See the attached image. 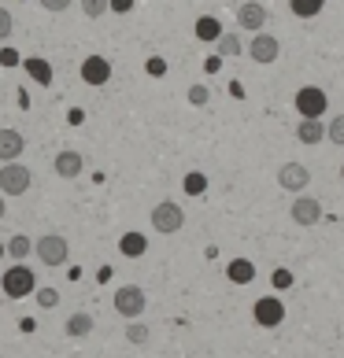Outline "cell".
<instances>
[{
  "instance_id": "6da1fadb",
  "label": "cell",
  "mask_w": 344,
  "mask_h": 358,
  "mask_svg": "<svg viewBox=\"0 0 344 358\" xmlns=\"http://www.w3.org/2000/svg\"><path fill=\"white\" fill-rule=\"evenodd\" d=\"M0 288H4L8 299H26V296L37 292V277H34L30 266H11V270H4V277H0Z\"/></svg>"
},
{
  "instance_id": "7a4b0ae2",
  "label": "cell",
  "mask_w": 344,
  "mask_h": 358,
  "mask_svg": "<svg viewBox=\"0 0 344 358\" xmlns=\"http://www.w3.org/2000/svg\"><path fill=\"white\" fill-rule=\"evenodd\" d=\"M34 255L45 262V266H63V262L71 259V244H67V236H60V233H45L41 241H34Z\"/></svg>"
},
{
  "instance_id": "3957f363",
  "label": "cell",
  "mask_w": 344,
  "mask_h": 358,
  "mask_svg": "<svg viewBox=\"0 0 344 358\" xmlns=\"http://www.w3.org/2000/svg\"><path fill=\"white\" fill-rule=\"evenodd\" d=\"M30 185H34L30 166H22V163H4L0 166V192L4 196H22V192H30Z\"/></svg>"
},
{
  "instance_id": "277c9868",
  "label": "cell",
  "mask_w": 344,
  "mask_h": 358,
  "mask_svg": "<svg viewBox=\"0 0 344 358\" xmlns=\"http://www.w3.org/2000/svg\"><path fill=\"white\" fill-rule=\"evenodd\" d=\"M185 225V210L174 203V200H160L152 207V229L156 233H163V236H170V233H178Z\"/></svg>"
},
{
  "instance_id": "5b68a950",
  "label": "cell",
  "mask_w": 344,
  "mask_h": 358,
  "mask_svg": "<svg viewBox=\"0 0 344 358\" xmlns=\"http://www.w3.org/2000/svg\"><path fill=\"white\" fill-rule=\"evenodd\" d=\"M296 111H300V118H322L326 115V108H329V96L319 89V85H303L300 92H296Z\"/></svg>"
},
{
  "instance_id": "8992f818",
  "label": "cell",
  "mask_w": 344,
  "mask_h": 358,
  "mask_svg": "<svg viewBox=\"0 0 344 358\" xmlns=\"http://www.w3.org/2000/svg\"><path fill=\"white\" fill-rule=\"evenodd\" d=\"M115 310L123 317H141L144 314V288H137V285L115 288Z\"/></svg>"
},
{
  "instance_id": "52a82bcc",
  "label": "cell",
  "mask_w": 344,
  "mask_h": 358,
  "mask_svg": "<svg viewBox=\"0 0 344 358\" xmlns=\"http://www.w3.org/2000/svg\"><path fill=\"white\" fill-rule=\"evenodd\" d=\"M252 317H256V325H263V329H274V325H282V317H285L282 299H277V296H263V299H256Z\"/></svg>"
},
{
  "instance_id": "ba28073f",
  "label": "cell",
  "mask_w": 344,
  "mask_h": 358,
  "mask_svg": "<svg viewBox=\"0 0 344 358\" xmlns=\"http://www.w3.org/2000/svg\"><path fill=\"white\" fill-rule=\"evenodd\" d=\"M267 8L259 4V0H245L241 8H237V26L241 30H252V34H263V26H267Z\"/></svg>"
},
{
  "instance_id": "9c48e42d",
  "label": "cell",
  "mask_w": 344,
  "mask_h": 358,
  "mask_svg": "<svg viewBox=\"0 0 344 358\" xmlns=\"http://www.w3.org/2000/svg\"><path fill=\"white\" fill-rule=\"evenodd\" d=\"M277 185H282L285 192H303L311 185V170L303 163H285L282 170H277Z\"/></svg>"
},
{
  "instance_id": "30bf717a",
  "label": "cell",
  "mask_w": 344,
  "mask_h": 358,
  "mask_svg": "<svg viewBox=\"0 0 344 358\" xmlns=\"http://www.w3.org/2000/svg\"><path fill=\"white\" fill-rule=\"evenodd\" d=\"M248 56L267 67V63H274L277 56H282V41H277L274 34H256V37H252V45H248Z\"/></svg>"
},
{
  "instance_id": "8fae6325",
  "label": "cell",
  "mask_w": 344,
  "mask_h": 358,
  "mask_svg": "<svg viewBox=\"0 0 344 358\" xmlns=\"http://www.w3.org/2000/svg\"><path fill=\"white\" fill-rule=\"evenodd\" d=\"M289 218H293L296 225H315L322 218V203L315 200V196H296L293 207H289Z\"/></svg>"
},
{
  "instance_id": "7c38bea8",
  "label": "cell",
  "mask_w": 344,
  "mask_h": 358,
  "mask_svg": "<svg viewBox=\"0 0 344 358\" xmlns=\"http://www.w3.org/2000/svg\"><path fill=\"white\" fill-rule=\"evenodd\" d=\"M82 82L85 85H108L111 82V63L104 56H89L82 63Z\"/></svg>"
},
{
  "instance_id": "4fadbf2b",
  "label": "cell",
  "mask_w": 344,
  "mask_h": 358,
  "mask_svg": "<svg viewBox=\"0 0 344 358\" xmlns=\"http://www.w3.org/2000/svg\"><path fill=\"white\" fill-rule=\"evenodd\" d=\"M22 148H26V137L19 129H0V163H19Z\"/></svg>"
},
{
  "instance_id": "5bb4252c",
  "label": "cell",
  "mask_w": 344,
  "mask_h": 358,
  "mask_svg": "<svg viewBox=\"0 0 344 358\" xmlns=\"http://www.w3.org/2000/svg\"><path fill=\"white\" fill-rule=\"evenodd\" d=\"M52 170H56V174L60 178H78V174H82V170H85V159L82 155H78V152H71V148H63L60 155H56V163H52Z\"/></svg>"
},
{
  "instance_id": "9a60e30c",
  "label": "cell",
  "mask_w": 344,
  "mask_h": 358,
  "mask_svg": "<svg viewBox=\"0 0 344 358\" xmlns=\"http://www.w3.org/2000/svg\"><path fill=\"white\" fill-rule=\"evenodd\" d=\"M296 141H300V144H322V141H326V126L319 122V118H300Z\"/></svg>"
},
{
  "instance_id": "2e32d148",
  "label": "cell",
  "mask_w": 344,
  "mask_h": 358,
  "mask_svg": "<svg viewBox=\"0 0 344 358\" xmlns=\"http://www.w3.org/2000/svg\"><path fill=\"white\" fill-rule=\"evenodd\" d=\"M226 277L233 285H252L256 281V266H252V259H233L230 266H226Z\"/></svg>"
},
{
  "instance_id": "e0dca14e",
  "label": "cell",
  "mask_w": 344,
  "mask_h": 358,
  "mask_svg": "<svg viewBox=\"0 0 344 358\" xmlns=\"http://www.w3.org/2000/svg\"><path fill=\"white\" fill-rule=\"evenodd\" d=\"M219 37H222V22H219L215 15L196 19V41H215V45H219Z\"/></svg>"
},
{
  "instance_id": "ac0fdd59",
  "label": "cell",
  "mask_w": 344,
  "mask_h": 358,
  "mask_svg": "<svg viewBox=\"0 0 344 358\" xmlns=\"http://www.w3.org/2000/svg\"><path fill=\"white\" fill-rule=\"evenodd\" d=\"M118 251H123L126 259H137V255H144V251H149V241H144L141 233H126L123 241H118Z\"/></svg>"
},
{
  "instance_id": "d6986e66",
  "label": "cell",
  "mask_w": 344,
  "mask_h": 358,
  "mask_svg": "<svg viewBox=\"0 0 344 358\" xmlns=\"http://www.w3.org/2000/svg\"><path fill=\"white\" fill-rule=\"evenodd\" d=\"M22 67H26V74H30L37 85H52V67H48L45 59H37V56L34 59H22Z\"/></svg>"
},
{
  "instance_id": "ffe728a7",
  "label": "cell",
  "mask_w": 344,
  "mask_h": 358,
  "mask_svg": "<svg viewBox=\"0 0 344 358\" xmlns=\"http://www.w3.org/2000/svg\"><path fill=\"white\" fill-rule=\"evenodd\" d=\"M289 8H293L296 19H315L326 8V0H289Z\"/></svg>"
},
{
  "instance_id": "44dd1931",
  "label": "cell",
  "mask_w": 344,
  "mask_h": 358,
  "mask_svg": "<svg viewBox=\"0 0 344 358\" xmlns=\"http://www.w3.org/2000/svg\"><path fill=\"white\" fill-rule=\"evenodd\" d=\"M63 333H67V336H89V333H92V317H89V314H74V317H67Z\"/></svg>"
},
{
  "instance_id": "7402d4cb",
  "label": "cell",
  "mask_w": 344,
  "mask_h": 358,
  "mask_svg": "<svg viewBox=\"0 0 344 358\" xmlns=\"http://www.w3.org/2000/svg\"><path fill=\"white\" fill-rule=\"evenodd\" d=\"M30 251H34V241H30V236H11V241H8V255L11 259H26V255H30Z\"/></svg>"
},
{
  "instance_id": "603a6c76",
  "label": "cell",
  "mask_w": 344,
  "mask_h": 358,
  "mask_svg": "<svg viewBox=\"0 0 344 358\" xmlns=\"http://www.w3.org/2000/svg\"><path fill=\"white\" fill-rule=\"evenodd\" d=\"M149 336H152V333H149V325H144V322H130V325H126V340L137 343V348H144V343H149Z\"/></svg>"
},
{
  "instance_id": "cb8c5ba5",
  "label": "cell",
  "mask_w": 344,
  "mask_h": 358,
  "mask_svg": "<svg viewBox=\"0 0 344 358\" xmlns=\"http://www.w3.org/2000/svg\"><path fill=\"white\" fill-rule=\"evenodd\" d=\"M185 192H189V196H204V192H207V178L200 174V170L185 174Z\"/></svg>"
},
{
  "instance_id": "d4e9b609",
  "label": "cell",
  "mask_w": 344,
  "mask_h": 358,
  "mask_svg": "<svg viewBox=\"0 0 344 358\" xmlns=\"http://www.w3.org/2000/svg\"><path fill=\"white\" fill-rule=\"evenodd\" d=\"M82 11L89 19H100V15H108V11H111V0H82Z\"/></svg>"
},
{
  "instance_id": "484cf974",
  "label": "cell",
  "mask_w": 344,
  "mask_h": 358,
  "mask_svg": "<svg viewBox=\"0 0 344 358\" xmlns=\"http://www.w3.org/2000/svg\"><path fill=\"white\" fill-rule=\"evenodd\" d=\"M219 56H241V41L233 34H222L219 37Z\"/></svg>"
},
{
  "instance_id": "4316f807",
  "label": "cell",
  "mask_w": 344,
  "mask_h": 358,
  "mask_svg": "<svg viewBox=\"0 0 344 358\" xmlns=\"http://www.w3.org/2000/svg\"><path fill=\"white\" fill-rule=\"evenodd\" d=\"M326 141H333V144H340V148H344V115H337L333 122L326 126Z\"/></svg>"
},
{
  "instance_id": "83f0119b",
  "label": "cell",
  "mask_w": 344,
  "mask_h": 358,
  "mask_svg": "<svg viewBox=\"0 0 344 358\" xmlns=\"http://www.w3.org/2000/svg\"><path fill=\"white\" fill-rule=\"evenodd\" d=\"M34 296H37V303H41L45 310H52V307L60 303V292H56V288H37Z\"/></svg>"
},
{
  "instance_id": "f1b7e54d",
  "label": "cell",
  "mask_w": 344,
  "mask_h": 358,
  "mask_svg": "<svg viewBox=\"0 0 344 358\" xmlns=\"http://www.w3.org/2000/svg\"><path fill=\"white\" fill-rule=\"evenodd\" d=\"M207 100H211V89L207 85H193L189 89V103H193V108H204Z\"/></svg>"
},
{
  "instance_id": "f546056e",
  "label": "cell",
  "mask_w": 344,
  "mask_h": 358,
  "mask_svg": "<svg viewBox=\"0 0 344 358\" xmlns=\"http://www.w3.org/2000/svg\"><path fill=\"white\" fill-rule=\"evenodd\" d=\"M270 285L274 288H293V273H289V270H274L270 273Z\"/></svg>"
},
{
  "instance_id": "4dcf8cb0",
  "label": "cell",
  "mask_w": 344,
  "mask_h": 358,
  "mask_svg": "<svg viewBox=\"0 0 344 358\" xmlns=\"http://www.w3.org/2000/svg\"><path fill=\"white\" fill-rule=\"evenodd\" d=\"M11 37V11L0 8V41H8Z\"/></svg>"
},
{
  "instance_id": "1f68e13d",
  "label": "cell",
  "mask_w": 344,
  "mask_h": 358,
  "mask_svg": "<svg viewBox=\"0 0 344 358\" xmlns=\"http://www.w3.org/2000/svg\"><path fill=\"white\" fill-rule=\"evenodd\" d=\"M71 4H74V0H41V8L52 11V15H56V11H67Z\"/></svg>"
},
{
  "instance_id": "d6a6232c",
  "label": "cell",
  "mask_w": 344,
  "mask_h": 358,
  "mask_svg": "<svg viewBox=\"0 0 344 358\" xmlns=\"http://www.w3.org/2000/svg\"><path fill=\"white\" fill-rule=\"evenodd\" d=\"M0 63H4V67H15V63H19V52H15V48H4V52H0Z\"/></svg>"
},
{
  "instance_id": "836d02e7",
  "label": "cell",
  "mask_w": 344,
  "mask_h": 358,
  "mask_svg": "<svg viewBox=\"0 0 344 358\" xmlns=\"http://www.w3.org/2000/svg\"><path fill=\"white\" fill-rule=\"evenodd\" d=\"M130 8H134V0H111V11H118V15H126Z\"/></svg>"
},
{
  "instance_id": "e575fe53",
  "label": "cell",
  "mask_w": 344,
  "mask_h": 358,
  "mask_svg": "<svg viewBox=\"0 0 344 358\" xmlns=\"http://www.w3.org/2000/svg\"><path fill=\"white\" fill-rule=\"evenodd\" d=\"M167 67H163V59H149V74H156V78H160Z\"/></svg>"
},
{
  "instance_id": "d590c367",
  "label": "cell",
  "mask_w": 344,
  "mask_h": 358,
  "mask_svg": "<svg viewBox=\"0 0 344 358\" xmlns=\"http://www.w3.org/2000/svg\"><path fill=\"white\" fill-rule=\"evenodd\" d=\"M4 210H8V207H4V192H0V218H4Z\"/></svg>"
},
{
  "instance_id": "8d00e7d4",
  "label": "cell",
  "mask_w": 344,
  "mask_h": 358,
  "mask_svg": "<svg viewBox=\"0 0 344 358\" xmlns=\"http://www.w3.org/2000/svg\"><path fill=\"white\" fill-rule=\"evenodd\" d=\"M8 255V244H0V259H4Z\"/></svg>"
}]
</instances>
